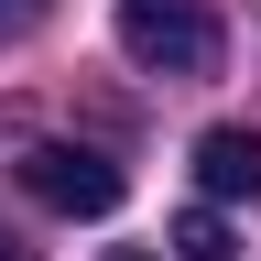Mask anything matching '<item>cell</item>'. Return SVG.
Segmentation results:
<instances>
[{
  "label": "cell",
  "mask_w": 261,
  "mask_h": 261,
  "mask_svg": "<svg viewBox=\"0 0 261 261\" xmlns=\"http://www.w3.org/2000/svg\"><path fill=\"white\" fill-rule=\"evenodd\" d=\"M120 55L152 76H207L218 65V11L207 0H120Z\"/></svg>",
  "instance_id": "6da1fadb"
},
{
  "label": "cell",
  "mask_w": 261,
  "mask_h": 261,
  "mask_svg": "<svg viewBox=\"0 0 261 261\" xmlns=\"http://www.w3.org/2000/svg\"><path fill=\"white\" fill-rule=\"evenodd\" d=\"M22 196L55 207V218H109L120 196H130V174H120L109 152H87V142H33L22 152Z\"/></svg>",
  "instance_id": "7a4b0ae2"
},
{
  "label": "cell",
  "mask_w": 261,
  "mask_h": 261,
  "mask_svg": "<svg viewBox=\"0 0 261 261\" xmlns=\"http://www.w3.org/2000/svg\"><path fill=\"white\" fill-rule=\"evenodd\" d=\"M196 185L207 196H261V130H196Z\"/></svg>",
  "instance_id": "3957f363"
},
{
  "label": "cell",
  "mask_w": 261,
  "mask_h": 261,
  "mask_svg": "<svg viewBox=\"0 0 261 261\" xmlns=\"http://www.w3.org/2000/svg\"><path fill=\"white\" fill-rule=\"evenodd\" d=\"M174 261H228V218L218 207H185L174 218Z\"/></svg>",
  "instance_id": "277c9868"
},
{
  "label": "cell",
  "mask_w": 261,
  "mask_h": 261,
  "mask_svg": "<svg viewBox=\"0 0 261 261\" xmlns=\"http://www.w3.org/2000/svg\"><path fill=\"white\" fill-rule=\"evenodd\" d=\"M44 11H55V0H0V44H11V33H33Z\"/></svg>",
  "instance_id": "5b68a950"
},
{
  "label": "cell",
  "mask_w": 261,
  "mask_h": 261,
  "mask_svg": "<svg viewBox=\"0 0 261 261\" xmlns=\"http://www.w3.org/2000/svg\"><path fill=\"white\" fill-rule=\"evenodd\" d=\"M109 261H142V250H109Z\"/></svg>",
  "instance_id": "8992f818"
}]
</instances>
